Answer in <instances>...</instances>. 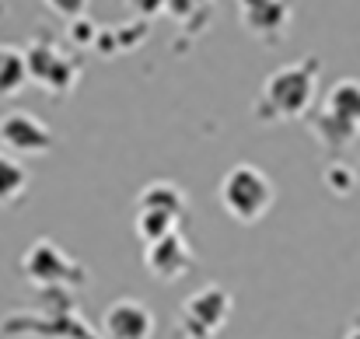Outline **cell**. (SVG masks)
I'll use <instances>...</instances> for the list:
<instances>
[{"label": "cell", "instance_id": "cell-1", "mask_svg": "<svg viewBox=\"0 0 360 339\" xmlns=\"http://www.w3.org/2000/svg\"><path fill=\"white\" fill-rule=\"evenodd\" d=\"M319 77H322V60L315 53L276 67L262 81V88L252 102V115L262 126H280V122H294V119L308 115L315 105V95H319Z\"/></svg>", "mask_w": 360, "mask_h": 339}, {"label": "cell", "instance_id": "cell-2", "mask_svg": "<svg viewBox=\"0 0 360 339\" xmlns=\"http://www.w3.org/2000/svg\"><path fill=\"white\" fill-rule=\"evenodd\" d=\"M74 290L49 287L46 312H21L0 322V336H32V339H98L74 315Z\"/></svg>", "mask_w": 360, "mask_h": 339}, {"label": "cell", "instance_id": "cell-3", "mask_svg": "<svg viewBox=\"0 0 360 339\" xmlns=\"http://www.w3.org/2000/svg\"><path fill=\"white\" fill-rule=\"evenodd\" d=\"M308 126H311L315 140L333 154H343L354 140H360V81L354 77L336 81L326 91L322 109L311 115Z\"/></svg>", "mask_w": 360, "mask_h": 339}, {"label": "cell", "instance_id": "cell-4", "mask_svg": "<svg viewBox=\"0 0 360 339\" xmlns=\"http://www.w3.org/2000/svg\"><path fill=\"white\" fill-rule=\"evenodd\" d=\"M217 200H221V207L231 221L259 224L269 214V207L276 203V186L262 168L241 161V165L224 172V179L217 186Z\"/></svg>", "mask_w": 360, "mask_h": 339}, {"label": "cell", "instance_id": "cell-5", "mask_svg": "<svg viewBox=\"0 0 360 339\" xmlns=\"http://www.w3.org/2000/svg\"><path fill=\"white\" fill-rule=\"evenodd\" d=\"M21 273L32 287L39 290H49V287H67V290H77L88 283V269L67 255L53 238H39L25 248L21 255Z\"/></svg>", "mask_w": 360, "mask_h": 339}, {"label": "cell", "instance_id": "cell-6", "mask_svg": "<svg viewBox=\"0 0 360 339\" xmlns=\"http://www.w3.org/2000/svg\"><path fill=\"white\" fill-rule=\"evenodd\" d=\"M231 308H235L231 290L221 283H207L179 305L175 333H179V339H214L228 326Z\"/></svg>", "mask_w": 360, "mask_h": 339}, {"label": "cell", "instance_id": "cell-7", "mask_svg": "<svg viewBox=\"0 0 360 339\" xmlns=\"http://www.w3.org/2000/svg\"><path fill=\"white\" fill-rule=\"evenodd\" d=\"M25 67H28V81L42 84L49 95L74 91V84L81 77V63L53 39H35L25 49Z\"/></svg>", "mask_w": 360, "mask_h": 339}, {"label": "cell", "instance_id": "cell-8", "mask_svg": "<svg viewBox=\"0 0 360 339\" xmlns=\"http://www.w3.org/2000/svg\"><path fill=\"white\" fill-rule=\"evenodd\" d=\"M238 7V25L262 46H280L290 32L294 21V4L290 0H235Z\"/></svg>", "mask_w": 360, "mask_h": 339}, {"label": "cell", "instance_id": "cell-9", "mask_svg": "<svg viewBox=\"0 0 360 339\" xmlns=\"http://www.w3.org/2000/svg\"><path fill=\"white\" fill-rule=\"evenodd\" d=\"M193 259H196V255H193V245L186 241L182 231H168L165 238L143 245V266H147V273H150L154 280H161V283L182 280V276L193 269Z\"/></svg>", "mask_w": 360, "mask_h": 339}, {"label": "cell", "instance_id": "cell-10", "mask_svg": "<svg viewBox=\"0 0 360 339\" xmlns=\"http://www.w3.org/2000/svg\"><path fill=\"white\" fill-rule=\"evenodd\" d=\"M0 143L14 158H39L53 151V129L32 113H7L0 119Z\"/></svg>", "mask_w": 360, "mask_h": 339}, {"label": "cell", "instance_id": "cell-11", "mask_svg": "<svg viewBox=\"0 0 360 339\" xmlns=\"http://www.w3.org/2000/svg\"><path fill=\"white\" fill-rule=\"evenodd\" d=\"M105 339H150L154 336V312L140 298H120L102 315Z\"/></svg>", "mask_w": 360, "mask_h": 339}, {"label": "cell", "instance_id": "cell-12", "mask_svg": "<svg viewBox=\"0 0 360 339\" xmlns=\"http://www.w3.org/2000/svg\"><path fill=\"white\" fill-rule=\"evenodd\" d=\"M136 210H158V214H168L175 221H186L189 214V196L182 186L168 182V179H158V182H147L140 193H136Z\"/></svg>", "mask_w": 360, "mask_h": 339}, {"label": "cell", "instance_id": "cell-13", "mask_svg": "<svg viewBox=\"0 0 360 339\" xmlns=\"http://www.w3.org/2000/svg\"><path fill=\"white\" fill-rule=\"evenodd\" d=\"M28 193V168L14 154H0V207L21 203Z\"/></svg>", "mask_w": 360, "mask_h": 339}, {"label": "cell", "instance_id": "cell-14", "mask_svg": "<svg viewBox=\"0 0 360 339\" xmlns=\"http://www.w3.org/2000/svg\"><path fill=\"white\" fill-rule=\"evenodd\" d=\"M28 84V67H25V53L14 46H0V98L18 95Z\"/></svg>", "mask_w": 360, "mask_h": 339}, {"label": "cell", "instance_id": "cell-15", "mask_svg": "<svg viewBox=\"0 0 360 339\" xmlns=\"http://www.w3.org/2000/svg\"><path fill=\"white\" fill-rule=\"evenodd\" d=\"M182 221H175V217H168V214H158V210H136V217H133V231H136V238L147 245V241H158V238H165L168 231H179Z\"/></svg>", "mask_w": 360, "mask_h": 339}, {"label": "cell", "instance_id": "cell-16", "mask_svg": "<svg viewBox=\"0 0 360 339\" xmlns=\"http://www.w3.org/2000/svg\"><path fill=\"white\" fill-rule=\"evenodd\" d=\"M210 7H214V0H165V14H172L179 25L200 21V28L207 25Z\"/></svg>", "mask_w": 360, "mask_h": 339}, {"label": "cell", "instance_id": "cell-17", "mask_svg": "<svg viewBox=\"0 0 360 339\" xmlns=\"http://www.w3.org/2000/svg\"><path fill=\"white\" fill-rule=\"evenodd\" d=\"M326 186H329L336 196H347V193L357 186V172H354L350 165H343V161H333V165L326 168Z\"/></svg>", "mask_w": 360, "mask_h": 339}, {"label": "cell", "instance_id": "cell-18", "mask_svg": "<svg viewBox=\"0 0 360 339\" xmlns=\"http://www.w3.org/2000/svg\"><path fill=\"white\" fill-rule=\"evenodd\" d=\"M60 21H74V18H84L88 14V0H42Z\"/></svg>", "mask_w": 360, "mask_h": 339}, {"label": "cell", "instance_id": "cell-19", "mask_svg": "<svg viewBox=\"0 0 360 339\" xmlns=\"http://www.w3.org/2000/svg\"><path fill=\"white\" fill-rule=\"evenodd\" d=\"M129 4H133V11L140 18H150V14H161L165 11V0H129Z\"/></svg>", "mask_w": 360, "mask_h": 339}, {"label": "cell", "instance_id": "cell-20", "mask_svg": "<svg viewBox=\"0 0 360 339\" xmlns=\"http://www.w3.org/2000/svg\"><path fill=\"white\" fill-rule=\"evenodd\" d=\"M343 339H360V319L350 326V329H347V336H343Z\"/></svg>", "mask_w": 360, "mask_h": 339}]
</instances>
